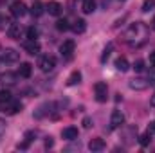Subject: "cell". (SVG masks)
<instances>
[{
	"label": "cell",
	"instance_id": "cell-22",
	"mask_svg": "<svg viewBox=\"0 0 155 153\" xmlns=\"http://www.w3.org/2000/svg\"><path fill=\"white\" fill-rule=\"evenodd\" d=\"M31 13H33V16H40L41 13H43V5H41V2H35L33 4V7H31Z\"/></svg>",
	"mask_w": 155,
	"mask_h": 153
},
{
	"label": "cell",
	"instance_id": "cell-24",
	"mask_svg": "<svg viewBox=\"0 0 155 153\" xmlns=\"http://www.w3.org/2000/svg\"><path fill=\"white\" fill-rule=\"evenodd\" d=\"M56 29H58V31H67V29H71V25H69V22H67L65 18H60V20L56 22Z\"/></svg>",
	"mask_w": 155,
	"mask_h": 153
},
{
	"label": "cell",
	"instance_id": "cell-36",
	"mask_svg": "<svg viewBox=\"0 0 155 153\" xmlns=\"http://www.w3.org/2000/svg\"><path fill=\"white\" fill-rule=\"evenodd\" d=\"M152 29L155 31V16H153V20H152Z\"/></svg>",
	"mask_w": 155,
	"mask_h": 153
},
{
	"label": "cell",
	"instance_id": "cell-17",
	"mask_svg": "<svg viewBox=\"0 0 155 153\" xmlns=\"http://www.w3.org/2000/svg\"><path fill=\"white\" fill-rule=\"evenodd\" d=\"M79 83H81V72L79 70L71 72V76L67 77V85L69 86H74V85H79Z\"/></svg>",
	"mask_w": 155,
	"mask_h": 153
},
{
	"label": "cell",
	"instance_id": "cell-9",
	"mask_svg": "<svg viewBox=\"0 0 155 153\" xmlns=\"http://www.w3.org/2000/svg\"><path fill=\"white\" fill-rule=\"evenodd\" d=\"M74 49H76L74 40H65V41L60 45V52H61L63 56H71V54L74 52Z\"/></svg>",
	"mask_w": 155,
	"mask_h": 153
},
{
	"label": "cell",
	"instance_id": "cell-15",
	"mask_svg": "<svg viewBox=\"0 0 155 153\" xmlns=\"http://www.w3.org/2000/svg\"><path fill=\"white\" fill-rule=\"evenodd\" d=\"M47 11H49V15L58 16V15H61V4L60 2H49L47 4Z\"/></svg>",
	"mask_w": 155,
	"mask_h": 153
},
{
	"label": "cell",
	"instance_id": "cell-27",
	"mask_svg": "<svg viewBox=\"0 0 155 153\" xmlns=\"http://www.w3.org/2000/svg\"><path fill=\"white\" fill-rule=\"evenodd\" d=\"M27 38L29 40H36L38 38V31H36L35 27H29V29H27Z\"/></svg>",
	"mask_w": 155,
	"mask_h": 153
},
{
	"label": "cell",
	"instance_id": "cell-32",
	"mask_svg": "<svg viewBox=\"0 0 155 153\" xmlns=\"http://www.w3.org/2000/svg\"><path fill=\"white\" fill-rule=\"evenodd\" d=\"M150 63H152V65H155V50L150 54Z\"/></svg>",
	"mask_w": 155,
	"mask_h": 153
},
{
	"label": "cell",
	"instance_id": "cell-11",
	"mask_svg": "<svg viewBox=\"0 0 155 153\" xmlns=\"http://www.w3.org/2000/svg\"><path fill=\"white\" fill-rule=\"evenodd\" d=\"M24 49L27 50V54L35 56V54H38V52H40V43L36 41V40H29V41H25V43H24Z\"/></svg>",
	"mask_w": 155,
	"mask_h": 153
},
{
	"label": "cell",
	"instance_id": "cell-4",
	"mask_svg": "<svg viewBox=\"0 0 155 153\" xmlns=\"http://www.w3.org/2000/svg\"><path fill=\"white\" fill-rule=\"evenodd\" d=\"M0 58H2V61H5V63H16V61L20 60V52L15 50V49H4V50L0 52Z\"/></svg>",
	"mask_w": 155,
	"mask_h": 153
},
{
	"label": "cell",
	"instance_id": "cell-2",
	"mask_svg": "<svg viewBox=\"0 0 155 153\" xmlns=\"http://www.w3.org/2000/svg\"><path fill=\"white\" fill-rule=\"evenodd\" d=\"M38 67H40V70H41V72H51V70L56 67V58H54V56H51V54L41 56V58H40Z\"/></svg>",
	"mask_w": 155,
	"mask_h": 153
},
{
	"label": "cell",
	"instance_id": "cell-7",
	"mask_svg": "<svg viewBox=\"0 0 155 153\" xmlns=\"http://www.w3.org/2000/svg\"><path fill=\"white\" fill-rule=\"evenodd\" d=\"M7 36L11 40L22 38V27H20V24H9L7 25Z\"/></svg>",
	"mask_w": 155,
	"mask_h": 153
},
{
	"label": "cell",
	"instance_id": "cell-12",
	"mask_svg": "<svg viewBox=\"0 0 155 153\" xmlns=\"http://www.w3.org/2000/svg\"><path fill=\"white\" fill-rule=\"evenodd\" d=\"M71 29H72L76 34H83V33L87 31V22H85L83 18H78V20H74V24L71 25Z\"/></svg>",
	"mask_w": 155,
	"mask_h": 153
},
{
	"label": "cell",
	"instance_id": "cell-1",
	"mask_svg": "<svg viewBox=\"0 0 155 153\" xmlns=\"http://www.w3.org/2000/svg\"><path fill=\"white\" fill-rule=\"evenodd\" d=\"M146 38H148V27H146L144 22L132 24L124 33V41L132 47H141L146 41Z\"/></svg>",
	"mask_w": 155,
	"mask_h": 153
},
{
	"label": "cell",
	"instance_id": "cell-21",
	"mask_svg": "<svg viewBox=\"0 0 155 153\" xmlns=\"http://www.w3.org/2000/svg\"><path fill=\"white\" fill-rule=\"evenodd\" d=\"M11 99H13V96H11V92H9V90H0V105L9 103Z\"/></svg>",
	"mask_w": 155,
	"mask_h": 153
},
{
	"label": "cell",
	"instance_id": "cell-35",
	"mask_svg": "<svg viewBox=\"0 0 155 153\" xmlns=\"http://www.w3.org/2000/svg\"><path fill=\"white\" fill-rule=\"evenodd\" d=\"M4 128H5V126H4V122H0V135L4 133Z\"/></svg>",
	"mask_w": 155,
	"mask_h": 153
},
{
	"label": "cell",
	"instance_id": "cell-34",
	"mask_svg": "<svg viewBox=\"0 0 155 153\" xmlns=\"http://www.w3.org/2000/svg\"><path fill=\"white\" fill-rule=\"evenodd\" d=\"M150 103H152V106H155V92H153V96H152V99H150Z\"/></svg>",
	"mask_w": 155,
	"mask_h": 153
},
{
	"label": "cell",
	"instance_id": "cell-14",
	"mask_svg": "<svg viewBox=\"0 0 155 153\" xmlns=\"http://www.w3.org/2000/svg\"><path fill=\"white\" fill-rule=\"evenodd\" d=\"M114 65H116V69L119 70V72H126V70L130 69V63H128V60H126L124 56H121V58H117V60H116V63H114Z\"/></svg>",
	"mask_w": 155,
	"mask_h": 153
},
{
	"label": "cell",
	"instance_id": "cell-25",
	"mask_svg": "<svg viewBox=\"0 0 155 153\" xmlns=\"http://www.w3.org/2000/svg\"><path fill=\"white\" fill-rule=\"evenodd\" d=\"M150 142H152V137H150V132H148V133H143V135L139 137V144H141V146H144V148H146V146H148Z\"/></svg>",
	"mask_w": 155,
	"mask_h": 153
},
{
	"label": "cell",
	"instance_id": "cell-18",
	"mask_svg": "<svg viewBox=\"0 0 155 153\" xmlns=\"http://www.w3.org/2000/svg\"><path fill=\"white\" fill-rule=\"evenodd\" d=\"M33 72V65L31 63H20V69H18V74L22 77H31Z\"/></svg>",
	"mask_w": 155,
	"mask_h": 153
},
{
	"label": "cell",
	"instance_id": "cell-28",
	"mask_svg": "<svg viewBox=\"0 0 155 153\" xmlns=\"http://www.w3.org/2000/svg\"><path fill=\"white\" fill-rule=\"evenodd\" d=\"M134 69H135L137 72H143V70H144V61H143V60H137V61L134 63Z\"/></svg>",
	"mask_w": 155,
	"mask_h": 153
},
{
	"label": "cell",
	"instance_id": "cell-33",
	"mask_svg": "<svg viewBox=\"0 0 155 153\" xmlns=\"http://www.w3.org/2000/svg\"><path fill=\"white\" fill-rule=\"evenodd\" d=\"M45 146H47V148H51V146H52V139H51V137L45 141Z\"/></svg>",
	"mask_w": 155,
	"mask_h": 153
},
{
	"label": "cell",
	"instance_id": "cell-6",
	"mask_svg": "<svg viewBox=\"0 0 155 153\" xmlns=\"http://www.w3.org/2000/svg\"><path fill=\"white\" fill-rule=\"evenodd\" d=\"M25 13H27V7H25V4H24V2L16 0V2H13V4H11V15H13V16L22 18Z\"/></svg>",
	"mask_w": 155,
	"mask_h": 153
},
{
	"label": "cell",
	"instance_id": "cell-8",
	"mask_svg": "<svg viewBox=\"0 0 155 153\" xmlns=\"http://www.w3.org/2000/svg\"><path fill=\"white\" fill-rule=\"evenodd\" d=\"M110 124H112V128L123 126V124H124V114H123L121 110H114V112H112V117H110Z\"/></svg>",
	"mask_w": 155,
	"mask_h": 153
},
{
	"label": "cell",
	"instance_id": "cell-19",
	"mask_svg": "<svg viewBox=\"0 0 155 153\" xmlns=\"http://www.w3.org/2000/svg\"><path fill=\"white\" fill-rule=\"evenodd\" d=\"M81 9H83V13H85V15L94 13V9H96V0H83Z\"/></svg>",
	"mask_w": 155,
	"mask_h": 153
},
{
	"label": "cell",
	"instance_id": "cell-10",
	"mask_svg": "<svg viewBox=\"0 0 155 153\" xmlns=\"http://www.w3.org/2000/svg\"><path fill=\"white\" fill-rule=\"evenodd\" d=\"M61 137H63L65 141H76L78 139V128L76 126H67V128H63Z\"/></svg>",
	"mask_w": 155,
	"mask_h": 153
},
{
	"label": "cell",
	"instance_id": "cell-13",
	"mask_svg": "<svg viewBox=\"0 0 155 153\" xmlns=\"http://www.w3.org/2000/svg\"><path fill=\"white\" fill-rule=\"evenodd\" d=\"M88 150L90 151H103L105 150V141L103 139H92L88 142Z\"/></svg>",
	"mask_w": 155,
	"mask_h": 153
},
{
	"label": "cell",
	"instance_id": "cell-20",
	"mask_svg": "<svg viewBox=\"0 0 155 153\" xmlns=\"http://www.w3.org/2000/svg\"><path fill=\"white\" fill-rule=\"evenodd\" d=\"M112 50H114V43H108L105 49H103V54H101V63H107V60L110 58V54H112Z\"/></svg>",
	"mask_w": 155,
	"mask_h": 153
},
{
	"label": "cell",
	"instance_id": "cell-16",
	"mask_svg": "<svg viewBox=\"0 0 155 153\" xmlns=\"http://www.w3.org/2000/svg\"><path fill=\"white\" fill-rule=\"evenodd\" d=\"M52 106H54L52 103H45V105H41L38 110L35 112V117H36V119H41V117H45V115L51 112V108H52Z\"/></svg>",
	"mask_w": 155,
	"mask_h": 153
},
{
	"label": "cell",
	"instance_id": "cell-31",
	"mask_svg": "<svg viewBox=\"0 0 155 153\" xmlns=\"http://www.w3.org/2000/svg\"><path fill=\"white\" fill-rule=\"evenodd\" d=\"M148 132H150V133H155V121H152V122H150V126H148Z\"/></svg>",
	"mask_w": 155,
	"mask_h": 153
},
{
	"label": "cell",
	"instance_id": "cell-23",
	"mask_svg": "<svg viewBox=\"0 0 155 153\" xmlns=\"http://www.w3.org/2000/svg\"><path fill=\"white\" fill-rule=\"evenodd\" d=\"M141 9H143V13H150V11H153L155 9V0H144Z\"/></svg>",
	"mask_w": 155,
	"mask_h": 153
},
{
	"label": "cell",
	"instance_id": "cell-3",
	"mask_svg": "<svg viewBox=\"0 0 155 153\" xmlns=\"http://www.w3.org/2000/svg\"><path fill=\"white\" fill-rule=\"evenodd\" d=\"M94 92H96V101L97 103H105L107 101V94H108V86L105 81H97L94 85Z\"/></svg>",
	"mask_w": 155,
	"mask_h": 153
},
{
	"label": "cell",
	"instance_id": "cell-30",
	"mask_svg": "<svg viewBox=\"0 0 155 153\" xmlns=\"http://www.w3.org/2000/svg\"><path fill=\"white\" fill-rule=\"evenodd\" d=\"M83 126H85V128H90V126H92V121H90L88 117H85V119H83Z\"/></svg>",
	"mask_w": 155,
	"mask_h": 153
},
{
	"label": "cell",
	"instance_id": "cell-29",
	"mask_svg": "<svg viewBox=\"0 0 155 153\" xmlns=\"http://www.w3.org/2000/svg\"><path fill=\"white\" fill-rule=\"evenodd\" d=\"M13 79H15V76H13V74H9V72L2 76V81H4V83H15Z\"/></svg>",
	"mask_w": 155,
	"mask_h": 153
},
{
	"label": "cell",
	"instance_id": "cell-5",
	"mask_svg": "<svg viewBox=\"0 0 155 153\" xmlns=\"http://www.w3.org/2000/svg\"><path fill=\"white\" fill-rule=\"evenodd\" d=\"M150 85V79H143V77H134L128 81V86L132 90H146Z\"/></svg>",
	"mask_w": 155,
	"mask_h": 153
},
{
	"label": "cell",
	"instance_id": "cell-26",
	"mask_svg": "<svg viewBox=\"0 0 155 153\" xmlns=\"http://www.w3.org/2000/svg\"><path fill=\"white\" fill-rule=\"evenodd\" d=\"M137 132V128H134V126H130V128H124V139H126V144H132V139H130V135L132 133H135Z\"/></svg>",
	"mask_w": 155,
	"mask_h": 153
}]
</instances>
